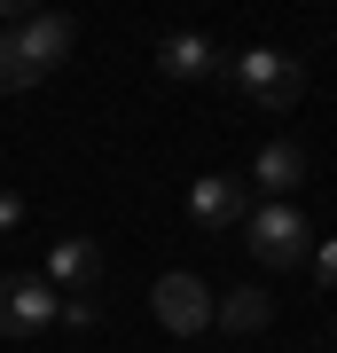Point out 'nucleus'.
Returning <instances> with one entry per match:
<instances>
[{
	"label": "nucleus",
	"instance_id": "12",
	"mask_svg": "<svg viewBox=\"0 0 337 353\" xmlns=\"http://www.w3.org/2000/svg\"><path fill=\"white\" fill-rule=\"evenodd\" d=\"M63 322H71V330H94L102 306H94V299H71V306H63Z\"/></svg>",
	"mask_w": 337,
	"mask_h": 353
},
{
	"label": "nucleus",
	"instance_id": "7",
	"mask_svg": "<svg viewBox=\"0 0 337 353\" xmlns=\"http://www.w3.org/2000/svg\"><path fill=\"white\" fill-rule=\"evenodd\" d=\"M16 39H24L32 71L48 79V71L63 63V55H71V39H79V32H71V16H32V8H24V16H16Z\"/></svg>",
	"mask_w": 337,
	"mask_h": 353
},
{
	"label": "nucleus",
	"instance_id": "5",
	"mask_svg": "<svg viewBox=\"0 0 337 353\" xmlns=\"http://www.w3.org/2000/svg\"><path fill=\"white\" fill-rule=\"evenodd\" d=\"M251 212V189H243V173H204L196 189H188V220L204 228V236H227Z\"/></svg>",
	"mask_w": 337,
	"mask_h": 353
},
{
	"label": "nucleus",
	"instance_id": "10",
	"mask_svg": "<svg viewBox=\"0 0 337 353\" xmlns=\"http://www.w3.org/2000/svg\"><path fill=\"white\" fill-rule=\"evenodd\" d=\"M212 322H220V330H236V338H251V330H267V322H275V299L243 283V290H227V299L212 306Z\"/></svg>",
	"mask_w": 337,
	"mask_h": 353
},
{
	"label": "nucleus",
	"instance_id": "2",
	"mask_svg": "<svg viewBox=\"0 0 337 353\" xmlns=\"http://www.w3.org/2000/svg\"><path fill=\"white\" fill-rule=\"evenodd\" d=\"M227 71H236V87H243L251 102H259V110H290V102L306 94V71L290 63L283 48H243Z\"/></svg>",
	"mask_w": 337,
	"mask_h": 353
},
{
	"label": "nucleus",
	"instance_id": "11",
	"mask_svg": "<svg viewBox=\"0 0 337 353\" xmlns=\"http://www.w3.org/2000/svg\"><path fill=\"white\" fill-rule=\"evenodd\" d=\"M39 87V71H32V55H24V39H16V24L0 32V94H24Z\"/></svg>",
	"mask_w": 337,
	"mask_h": 353
},
{
	"label": "nucleus",
	"instance_id": "1",
	"mask_svg": "<svg viewBox=\"0 0 337 353\" xmlns=\"http://www.w3.org/2000/svg\"><path fill=\"white\" fill-rule=\"evenodd\" d=\"M243 228H251L259 267H306L314 259V220L298 212V204H251Z\"/></svg>",
	"mask_w": 337,
	"mask_h": 353
},
{
	"label": "nucleus",
	"instance_id": "14",
	"mask_svg": "<svg viewBox=\"0 0 337 353\" xmlns=\"http://www.w3.org/2000/svg\"><path fill=\"white\" fill-rule=\"evenodd\" d=\"M16 220H24V204H16L8 189H0V236H8V228H16Z\"/></svg>",
	"mask_w": 337,
	"mask_h": 353
},
{
	"label": "nucleus",
	"instance_id": "3",
	"mask_svg": "<svg viewBox=\"0 0 337 353\" xmlns=\"http://www.w3.org/2000/svg\"><path fill=\"white\" fill-rule=\"evenodd\" d=\"M48 322H63L48 275H0V338H39Z\"/></svg>",
	"mask_w": 337,
	"mask_h": 353
},
{
	"label": "nucleus",
	"instance_id": "4",
	"mask_svg": "<svg viewBox=\"0 0 337 353\" xmlns=\"http://www.w3.org/2000/svg\"><path fill=\"white\" fill-rule=\"evenodd\" d=\"M306 173H314L306 141L275 134V141H267L259 157H251V181H243V189H267V204H290V189H306Z\"/></svg>",
	"mask_w": 337,
	"mask_h": 353
},
{
	"label": "nucleus",
	"instance_id": "13",
	"mask_svg": "<svg viewBox=\"0 0 337 353\" xmlns=\"http://www.w3.org/2000/svg\"><path fill=\"white\" fill-rule=\"evenodd\" d=\"M314 275H322V283L337 290V236H329V243H314Z\"/></svg>",
	"mask_w": 337,
	"mask_h": 353
},
{
	"label": "nucleus",
	"instance_id": "9",
	"mask_svg": "<svg viewBox=\"0 0 337 353\" xmlns=\"http://www.w3.org/2000/svg\"><path fill=\"white\" fill-rule=\"evenodd\" d=\"M94 275H102V252H94L87 236H63L55 252H48V290H55V299H63V283H71V290H87Z\"/></svg>",
	"mask_w": 337,
	"mask_h": 353
},
{
	"label": "nucleus",
	"instance_id": "6",
	"mask_svg": "<svg viewBox=\"0 0 337 353\" xmlns=\"http://www.w3.org/2000/svg\"><path fill=\"white\" fill-rule=\"evenodd\" d=\"M150 306H157V322L173 330V338H188V330H204V322H212V290H204L196 275H157Z\"/></svg>",
	"mask_w": 337,
	"mask_h": 353
},
{
	"label": "nucleus",
	"instance_id": "8",
	"mask_svg": "<svg viewBox=\"0 0 337 353\" xmlns=\"http://www.w3.org/2000/svg\"><path fill=\"white\" fill-rule=\"evenodd\" d=\"M157 71L165 79H212L220 71V48L196 39V32H173V39H157Z\"/></svg>",
	"mask_w": 337,
	"mask_h": 353
}]
</instances>
